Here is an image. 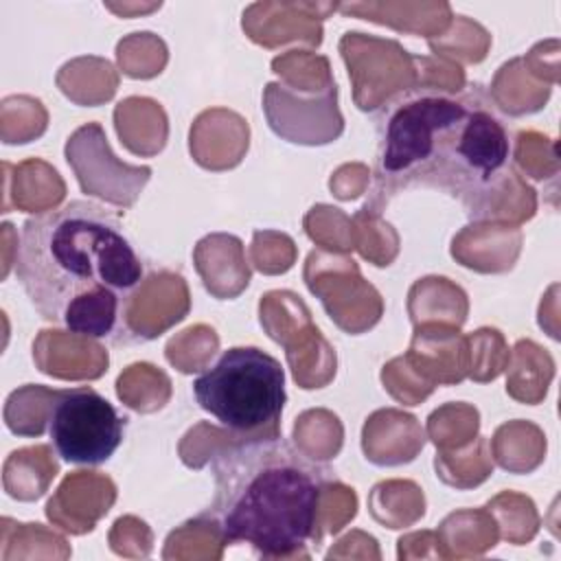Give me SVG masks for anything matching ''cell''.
I'll return each instance as SVG.
<instances>
[{
	"instance_id": "277c9868",
	"label": "cell",
	"mask_w": 561,
	"mask_h": 561,
	"mask_svg": "<svg viewBox=\"0 0 561 561\" xmlns=\"http://www.w3.org/2000/svg\"><path fill=\"white\" fill-rule=\"evenodd\" d=\"M193 397L234 440L280 436L285 370L256 346H230L193 379Z\"/></svg>"
},
{
	"instance_id": "3957f363",
	"label": "cell",
	"mask_w": 561,
	"mask_h": 561,
	"mask_svg": "<svg viewBox=\"0 0 561 561\" xmlns=\"http://www.w3.org/2000/svg\"><path fill=\"white\" fill-rule=\"evenodd\" d=\"M215 493L204 517L224 546L245 543L263 559L305 554L329 471L283 436L234 440L210 462Z\"/></svg>"
},
{
	"instance_id": "7a4b0ae2",
	"label": "cell",
	"mask_w": 561,
	"mask_h": 561,
	"mask_svg": "<svg viewBox=\"0 0 561 561\" xmlns=\"http://www.w3.org/2000/svg\"><path fill=\"white\" fill-rule=\"evenodd\" d=\"M15 276L35 311L72 335L123 340L145 280V261L118 217L90 199L28 217Z\"/></svg>"
},
{
	"instance_id": "5b68a950",
	"label": "cell",
	"mask_w": 561,
	"mask_h": 561,
	"mask_svg": "<svg viewBox=\"0 0 561 561\" xmlns=\"http://www.w3.org/2000/svg\"><path fill=\"white\" fill-rule=\"evenodd\" d=\"M44 427L55 454L83 467L107 462L125 438L127 419L94 388L55 390Z\"/></svg>"
},
{
	"instance_id": "6da1fadb",
	"label": "cell",
	"mask_w": 561,
	"mask_h": 561,
	"mask_svg": "<svg viewBox=\"0 0 561 561\" xmlns=\"http://www.w3.org/2000/svg\"><path fill=\"white\" fill-rule=\"evenodd\" d=\"M375 123L379 204L432 188L456 199L471 219L489 213L511 173L513 142L482 88H412L392 96Z\"/></svg>"
}]
</instances>
